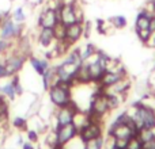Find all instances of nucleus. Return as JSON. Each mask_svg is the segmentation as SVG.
<instances>
[{"label": "nucleus", "mask_w": 155, "mask_h": 149, "mask_svg": "<svg viewBox=\"0 0 155 149\" xmlns=\"http://www.w3.org/2000/svg\"><path fill=\"white\" fill-rule=\"evenodd\" d=\"M151 14H153V16L155 18V5H154V8H153V12H151Z\"/></svg>", "instance_id": "34"}, {"label": "nucleus", "mask_w": 155, "mask_h": 149, "mask_svg": "<svg viewBox=\"0 0 155 149\" xmlns=\"http://www.w3.org/2000/svg\"><path fill=\"white\" fill-rule=\"evenodd\" d=\"M71 90H72V84H71V83L57 80V81L54 83L53 85H51L48 90L51 103L53 104L56 109L70 104L71 100H72Z\"/></svg>", "instance_id": "2"}, {"label": "nucleus", "mask_w": 155, "mask_h": 149, "mask_svg": "<svg viewBox=\"0 0 155 149\" xmlns=\"http://www.w3.org/2000/svg\"><path fill=\"white\" fill-rule=\"evenodd\" d=\"M22 34V24H16L14 22V19L5 16L4 19L0 23V38L3 40H15V38H19Z\"/></svg>", "instance_id": "7"}, {"label": "nucleus", "mask_w": 155, "mask_h": 149, "mask_svg": "<svg viewBox=\"0 0 155 149\" xmlns=\"http://www.w3.org/2000/svg\"><path fill=\"white\" fill-rule=\"evenodd\" d=\"M110 23L116 29H124L127 26V18L123 15H116L113 18H110Z\"/></svg>", "instance_id": "22"}, {"label": "nucleus", "mask_w": 155, "mask_h": 149, "mask_svg": "<svg viewBox=\"0 0 155 149\" xmlns=\"http://www.w3.org/2000/svg\"><path fill=\"white\" fill-rule=\"evenodd\" d=\"M147 45H150V46H155V31L151 34V37H150V40L147 41Z\"/></svg>", "instance_id": "33"}, {"label": "nucleus", "mask_w": 155, "mask_h": 149, "mask_svg": "<svg viewBox=\"0 0 155 149\" xmlns=\"http://www.w3.org/2000/svg\"><path fill=\"white\" fill-rule=\"evenodd\" d=\"M136 34H137V38H139L142 42L147 43V41L150 40V37H151L153 33H151L148 29H144V30H136Z\"/></svg>", "instance_id": "25"}, {"label": "nucleus", "mask_w": 155, "mask_h": 149, "mask_svg": "<svg viewBox=\"0 0 155 149\" xmlns=\"http://www.w3.org/2000/svg\"><path fill=\"white\" fill-rule=\"evenodd\" d=\"M80 111V109L71 100L70 104L64 107H59L54 113V119H56V126L54 129L59 128V126H64L68 125V123H72L74 119H75V115Z\"/></svg>", "instance_id": "3"}, {"label": "nucleus", "mask_w": 155, "mask_h": 149, "mask_svg": "<svg viewBox=\"0 0 155 149\" xmlns=\"http://www.w3.org/2000/svg\"><path fill=\"white\" fill-rule=\"evenodd\" d=\"M137 133V128L135 125V122L131 121L127 123H112L109 129V136L113 138H124V140H129L131 137L136 136Z\"/></svg>", "instance_id": "4"}, {"label": "nucleus", "mask_w": 155, "mask_h": 149, "mask_svg": "<svg viewBox=\"0 0 155 149\" xmlns=\"http://www.w3.org/2000/svg\"><path fill=\"white\" fill-rule=\"evenodd\" d=\"M127 149H143V142L137 136H134L129 138Z\"/></svg>", "instance_id": "23"}, {"label": "nucleus", "mask_w": 155, "mask_h": 149, "mask_svg": "<svg viewBox=\"0 0 155 149\" xmlns=\"http://www.w3.org/2000/svg\"><path fill=\"white\" fill-rule=\"evenodd\" d=\"M5 77H8V74H7V71H5L4 62H0V80L5 79Z\"/></svg>", "instance_id": "29"}, {"label": "nucleus", "mask_w": 155, "mask_h": 149, "mask_svg": "<svg viewBox=\"0 0 155 149\" xmlns=\"http://www.w3.org/2000/svg\"><path fill=\"white\" fill-rule=\"evenodd\" d=\"M27 56L21 52H14V53L8 54L4 60V67L7 71L8 77L14 76V74H18L19 71L23 68L25 62H26Z\"/></svg>", "instance_id": "6"}, {"label": "nucleus", "mask_w": 155, "mask_h": 149, "mask_svg": "<svg viewBox=\"0 0 155 149\" xmlns=\"http://www.w3.org/2000/svg\"><path fill=\"white\" fill-rule=\"evenodd\" d=\"M26 119H25L23 117H15L12 119V126L15 129H21V130H23V129H26Z\"/></svg>", "instance_id": "26"}, {"label": "nucleus", "mask_w": 155, "mask_h": 149, "mask_svg": "<svg viewBox=\"0 0 155 149\" xmlns=\"http://www.w3.org/2000/svg\"><path fill=\"white\" fill-rule=\"evenodd\" d=\"M78 137L82 140L83 142L88 141V140H94L98 138V137H102V125L101 121H95V119H90L79 128V133H78Z\"/></svg>", "instance_id": "5"}, {"label": "nucleus", "mask_w": 155, "mask_h": 149, "mask_svg": "<svg viewBox=\"0 0 155 149\" xmlns=\"http://www.w3.org/2000/svg\"><path fill=\"white\" fill-rule=\"evenodd\" d=\"M143 149H155V138L143 144Z\"/></svg>", "instance_id": "30"}, {"label": "nucleus", "mask_w": 155, "mask_h": 149, "mask_svg": "<svg viewBox=\"0 0 155 149\" xmlns=\"http://www.w3.org/2000/svg\"><path fill=\"white\" fill-rule=\"evenodd\" d=\"M12 19H14V22H16V23H23L25 19H26V15H25L23 7H18L15 11H14Z\"/></svg>", "instance_id": "24"}, {"label": "nucleus", "mask_w": 155, "mask_h": 149, "mask_svg": "<svg viewBox=\"0 0 155 149\" xmlns=\"http://www.w3.org/2000/svg\"><path fill=\"white\" fill-rule=\"evenodd\" d=\"M0 94H2L4 98L10 99V100H14L16 98V91H15V87H14L12 81H7L5 84L0 85Z\"/></svg>", "instance_id": "16"}, {"label": "nucleus", "mask_w": 155, "mask_h": 149, "mask_svg": "<svg viewBox=\"0 0 155 149\" xmlns=\"http://www.w3.org/2000/svg\"><path fill=\"white\" fill-rule=\"evenodd\" d=\"M54 34L53 29H48V27H40V34H38V42L44 48H49L52 43L54 42Z\"/></svg>", "instance_id": "13"}, {"label": "nucleus", "mask_w": 155, "mask_h": 149, "mask_svg": "<svg viewBox=\"0 0 155 149\" xmlns=\"http://www.w3.org/2000/svg\"><path fill=\"white\" fill-rule=\"evenodd\" d=\"M79 53H80V59H82V61L86 62L90 57H93L94 54L97 53V49L93 43H87L83 49H79Z\"/></svg>", "instance_id": "19"}, {"label": "nucleus", "mask_w": 155, "mask_h": 149, "mask_svg": "<svg viewBox=\"0 0 155 149\" xmlns=\"http://www.w3.org/2000/svg\"><path fill=\"white\" fill-rule=\"evenodd\" d=\"M104 136L83 142V149H104Z\"/></svg>", "instance_id": "20"}, {"label": "nucleus", "mask_w": 155, "mask_h": 149, "mask_svg": "<svg viewBox=\"0 0 155 149\" xmlns=\"http://www.w3.org/2000/svg\"><path fill=\"white\" fill-rule=\"evenodd\" d=\"M59 22L57 19V14L52 8L45 7L42 10V12L38 16V26L40 27H48V29H53L54 24Z\"/></svg>", "instance_id": "11"}, {"label": "nucleus", "mask_w": 155, "mask_h": 149, "mask_svg": "<svg viewBox=\"0 0 155 149\" xmlns=\"http://www.w3.org/2000/svg\"><path fill=\"white\" fill-rule=\"evenodd\" d=\"M22 149H35L34 148V142H31V141L23 142V144H22Z\"/></svg>", "instance_id": "31"}, {"label": "nucleus", "mask_w": 155, "mask_h": 149, "mask_svg": "<svg viewBox=\"0 0 155 149\" xmlns=\"http://www.w3.org/2000/svg\"><path fill=\"white\" fill-rule=\"evenodd\" d=\"M136 136L139 137L140 140H142V142L144 144V142H148L151 141V140L155 138V129H147V128H142L137 130Z\"/></svg>", "instance_id": "18"}, {"label": "nucleus", "mask_w": 155, "mask_h": 149, "mask_svg": "<svg viewBox=\"0 0 155 149\" xmlns=\"http://www.w3.org/2000/svg\"><path fill=\"white\" fill-rule=\"evenodd\" d=\"M153 16V14L147 10H143L137 14L136 21H135V30H144L148 29V24H150V19Z\"/></svg>", "instance_id": "15"}, {"label": "nucleus", "mask_w": 155, "mask_h": 149, "mask_svg": "<svg viewBox=\"0 0 155 149\" xmlns=\"http://www.w3.org/2000/svg\"><path fill=\"white\" fill-rule=\"evenodd\" d=\"M124 94H106V98H107V106H109V110L113 111V110L118 109L121 104V96Z\"/></svg>", "instance_id": "17"}, {"label": "nucleus", "mask_w": 155, "mask_h": 149, "mask_svg": "<svg viewBox=\"0 0 155 149\" xmlns=\"http://www.w3.org/2000/svg\"><path fill=\"white\" fill-rule=\"evenodd\" d=\"M148 30H150L151 33H154V31H155V18H154V16H151V19H150V24H148Z\"/></svg>", "instance_id": "32"}, {"label": "nucleus", "mask_w": 155, "mask_h": 149, "mask_svg": "<svg viewBox=\"0 0 155 149\" xmlns=\"http://www.w3.org/2000/svg\"><path fill=\"white\" fill-rule=\"evenodd\" d=\"M65 29H67V26H65L64 23L57 22V23L54 24V27H53L54 40L56 41H64L65 40Z\"/></svg>", "instance_id": "21"}, {"label": "nucleus", "mask_w": 155, "mask_h": 149, "mask_svg": "<svg viewBox=\"0 0 155 149\" xmlns=\"http://www.w3.org/2000/svg\"><path fill=\"white\" fill-rule=\"evenodd\" d=\"M0 133H2V126H0Z\"/></svg>", "instance_id": "36"}, {"label": "nucleus", "mask_w": 155, "mask_h": 149, "mask_svg": "<svg viewBox=\"0 0 155 149\" xmlns=\"http://www.w3.org/2000/svg\"><path fill=\"white\" fill-rule=\"evenodd\" d=\"M42 2H44V0H40V3H42Z\"/></svg>", "instance_id": "37"}, {"label": "nucleus", "mask_w": 155, "mask_h": 149, "mask_svg": "<svg viewBox=\"0 0 155 149\" xmlns=\"http://www.w3.org/2000/svg\"><path fill=\"white\" fill-rule=\"evenodd\" d=\"M27 137H29V141L31 142L38 141V133L35 130H27Z\"/></svg>", "instance_id": "28"}, {"label": "nucleus", "mask_w": 155, "mask_h": 149, "mask_svg": "<svg viewBox=\"0 0 155 149\" xmlns=\"http://www.w3.org/2000/svg\"><path fill=\"white\" fill-rule=\"evenodd\" d=\"M29 62L31 65V68L35 71V73L42 76L45 73V71L51 67L48 59H38V57H29Z\"/></svg>", "instance_id": "14"}, {"label": "nucleus", "mask_w": 155, "mask_h": 149, "mask_svg": "<svg viewBox=\"0 0 155 149\" xmlns=\"http://www.w3.org/2000/svg\"><path fill=\"white\" fill-rule=\"evenodd\" d=\"M132 110L134 111L128 113V114L131 115L137 130L142 128L155 129V109L143 103V102H139L137 104L132 106Z\"/></svg>", "instance_id": "1"}, {"label": "nucleus", "mask_w": 155, "mask_h": 149, "mask_svg": "<svg viewBox=\"0 0 155 149\" xmlns=\"http://www.w3.org/2000/svg\"><path fill=\"white\" fill-rule=\"evenodd\" d=\"M151 2H153V3H154V4H155V0H151Z\"/></svg>", "instance_id": "35"}, {"label": "nucleus", "mask_w": 155, "mask_h": 149, "mask_svg": "<svg viewBox=\"0 0 155 149\" xmlns=\"http://www.w3.org/2000/svg\"><path fill=\"white\" fill-rule=\"evenodd\" d=\"M83 37V23L75 22L72 24H68L65 29V42H68L71 46L76 43Z\"/></svg>", "instance_id": "12"}, {"label": "nucleus", "mask_w": 155, "mask_h": 149, "mask_svg": "<svg viewBox=\"0 0 155 149\" xmlns=\"http://www.w3.org/2000/svg\"><path fill=\"white\" fill-rule=\"evenodd\" d=\"M80 65H76L74 62H70V61H63L60 65H57L56 68V76H57V80H61V81H68L72 84L74 79H75V74L78 72V68Z\"/></svg>", "instance_id": "9"}, {"label": "nucleus", "mask_w": 155, "mask_h": 149, "mask_svg": "<svg viewBox=\"0 0 155 149\" xmlns=\"http://www.w3.org/2000/svg\"><path fill=\"white\" fill-rule=\"evenodd\" d=\"M125 76H127V72H125V69H124L123 67H121L120 69H117V71H106L97 85H99L101 88H104L105 90V88L112 87L113 84H116L118 80H121L123 77H125Z\"/></svg>", "instance_id": "10"}, {"label": "nucleus", "mask_w": 155, "mask_h": 149, "mask_svg": "<svg viewBox=\"0 0 155 149\" xmlns=\"http://www.w3.org/2000/svg\"><path fill=\"white\" fill-rule=\"evenodd\" d=\"M56 132V137H57V145H61L64 147L65 144L71 142L74 138L78 137V133H79V129L75 123H68V125L64 126H59V128L54 129Z\"/></svg>", "instance_id": "8"}, {"label": "nucleus", "mask_w": 155, "mask_h": 149, "mask_svg": "<svg viewBox=\"0 0 155 149\" xmlns=\"http://www.w3.org/2000/svg\"><path fill=\"white\" fill-rule=\"evenodd\" d=\"M10 46H11V41H7V40L0 38V54H3L4 52H7Z\"/></svg>", "instance_id": "27"}]
</instances>
